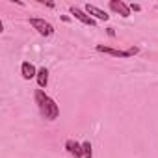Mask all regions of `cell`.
<instances>
[{"label": "cell", "mask_w": 158, "mask_h": 158, "mask_svg": "<svg viewBox=\"0 0 158 158\" xmlns=\"http://www.w3.org/2000/svg\"><path fill=\"white\" fill-rule=\"evenodd\" d=\"M34 97H35V102L39 106L41 115L45 119H48V121H56L58 115H60V106L56 104V101L52 97H48L43 89H35V95Z\"/></svg>", "instance_id": "6da1fadb"}, {"label": "cell", "mask_w": 158, "mask_h": 158, "mask_svg": "<svg viewBox=\"0 0 158 158\" xmlns=\"http://www.w3.org/2000/svg\"><path fill=\"white\" fill-rule=\"evenodd\" d=\"M30 26H32L39 35H43V37H50V35L54 34V26H52L48 21L39 19V17H32V19H30Z\"/></svg>", "instance_id": "7a4b0ae2"}, {"label": "cell", "mask_w": 158, "mask_h": 158, "mask_svg": "<svg viewBox=\"0 0 158 158\" xmlns=\"http://www.w3.org/2000/svg\"><path fill=\"white\" fill-rule=\"evenodd\" d=\"M108 8H110L114 13L121 15L123 19L130 17V6H128V4H125L123 0H110V2H108Z\"/></svg>", "instance_id": "3957f363"}, {"label": "cell", "mask_w": 158, "mask_h": 158, "mask_svg": "<svg viewBox=\"0 0 158 158\" xmlns=\"http://www.w3.org/2000/svg\"><path fill=\"white\" fill-rule=\"evenodd\" d=\"M71 13H73V17L76 21H80L82 24H88V26H95L97 24V21L86 13V10H80L78 6H71Z\"/></svg>", "instance_id": "277c9868"}, {"label": "cell", "mask_w": 158, "mask_h": 158, "mask_svg": "<svg viewBox=\"0 0 158 158\" xmlns=\"http://www.w3.org/2000/svg\"><path fill=\"white\" fill-rule=\"evenodd\" d=\"M86 13H88L89 17H93L95 21H108V19H110V15H108L106 11H102L101 8H97V6H93V4H86Z\"/></svg>", "instance_id": "5b68a950"}, {"label": "cell", "mask_w": 158, "mask_h": 158, "mask_svg": "<svg viewBox=\"0 0 158 158\" xmlns=\"http://www.w3.org/2000/svg\"><path fill=\"white\" fill-rule=\"evenodd\" d=\"M99 52H104V54H110L114 58H130L132 52L130 50H117V48H110V47H104V45H97L95 47Z\"/></svg>", "instance_id": "8992f818"}, {"label": "cell", "mask_w": 158, "mask_h": 158, "mask_svg": "<svg viewBox=\"0 0 158 158\" xmlns=\"http://www.w3.org/2000/svg\"><path fill=\"white\" fill-rule=\"evenodd\" d=\"M21 74H23L24 80H32V78L37 76V69L34 67V63H30V61H23V65H21Z\"/></svg>", "instance_id": "52a82bcc"}, {"label": "cell", "mask_w": 158, "mask_h": 158, "mask_svg": "<svg viewBox=\"0 0 158 158\" xmlns=\"http://www.w3.org/2000/svg\"><path fill=\"white\" fill-rule=\"evenodd\" d=\"M65 149L74 156V158H84V151H82V145L76 143L74 139H67L65 141Z\"/></svg>", "instance_id": "ba28073f"}, {"label": "cell", "mask_w": 158, "mask_h": 158, "mask_svg": "<svg viewBox=\"0 0 158 158\" xmlns=\"http://www.w3.org/2000/svg\"><path fill=\"white\" fill-rule=\"evenodd\" d=\"M35 80H37L39 89H45V88H47V84H48V69H47V67L37 69V76H35Z\"/></svg>", "instance_id": "9c48e42d"}, {"label": "cell", "mask_w": 158, "mask_h": 158, "mask_svg": "<svg viewBox=\"0 0 158 158\" xmlns=\"http://www.w3.org/2000/svg\"><path fill=\"white\" fill-rule=\"evenodd\" d=\"M82 151H84V158H93L91 143H89V141H84V143H82Z\"/></svg>", "instance_id": "30bf717a"}, {"label": "cell", "mask_w": 158, "mask_h": 158, "mask_svg": "<svg viewBox=\"0 0 158 158\" xmlns=\"http://www.w3.org/2000/svg\"><path fill=\"white\" fill-rule=\"evenodd\" d=\"M139 10H141L139 4H130V11H139Z\"/></svg>", "instance_id": "8fae6325"}, {"label": "cell", "mask_w": 158, "mask_h": 158, "mask_svg": "<svg viewBox=\"0 0 158 158\" xmlns=\"http://www.w3.org/2000/svg\"><path fill=\"white\" fill-rule=\"evenodd\" d=\"M108 35H110V37H115V30H114V28H108Z\"/></svg>", "instance_id": "7c38bea8"}, {"label": "cell", "mask_w": 158, "mask_h": 158, "mask_svg": "<svg viewBox=\"0 0 158 158\" xmlns=\"http://www.w3.org/2000/svg\"><path fill=\"white\" fill-rule=\"evenodd\" d=\"M61 21H63V23H71V17H67V15H61Z\"/></svg>", "instance_id": "4fadbf2b"}]
</instances>
